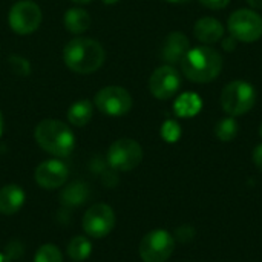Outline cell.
Returning <instances> with one entry per match:
<instances>
[{"instance_id": "24", "label": "cell", "mask_w": 262, "mask_h": 262, "mask_svg": "<svg viewBox=\"0 0 262 262\" xmlns=\"http://www.w3.org/2000/svg\"><path fill=\"white\" fill-rule=\"evenodd\" d=\"M9 61H11L12 71H14L15 74H18V75H28V74H29L31 68H29L28 60H25V58H21V57H18V55H12V57L9 58Z\"/></svg>"}, {"instance_id": "22", "label": "cell", "mask_w": 262, "mask_h": 262, "mask_svg": "<svg viewBox=\"0 0 262 262\" xmlns=\"http://www.w3.org/2000/svg\"><path fill=\"white\" fill-rule=\"evenodd\" d=\"M34 262H63V255L58 247L52 244H45L37 250Z\"/></svg>"}, {"instance_id": "3", "label": "cell", "mask_w": 262, "mask_h": 262, "mask_svg": "<svg viewBox=\"0 0 262 262\" xmlns=\"http://www.w3.org/2000/svg\"><path fill=\"white\" fill-rule=\"evenodd\" d=\"M37 144L54 157H68L75 147L72 130L58 120H43L34 132Z\"/></svg>"}, {"instance_id": "27", "label": "cell", "mask_w": 262, "mask_h": 262, "mask_svg": "<svg viewBox=\"0 0 262 262\" xmlns=\"http://www.w3.org/2000/svg\"><path fill=\"white\" fill-rule=\"evenodd\" d=\"M236 45H238V40L235 37H223V48L229 52L235 51L236 49Z\"/></svg>"}, {"instance_id": "30", "label": "cell", "mask_w": 262, "mask_h": 262, "mask_svg": "<svg viewBox=\"0 0 262 262\" xmlns=\"http://www.w3.org/2000/svg\"><path fill=\"white\" fill-rule=\"evenodd\" d=\"M0 262H11V259L6 256V255H3V253H0Z\"/></svg>"}, {"instance_id": "14", "label": "cell", "mask_w": 262, "mask_h": 262, "mask_svg": "<svg viewBox=\"0 0 262 262\" xmlns=\"http://www.w3.org/2000/svg\"><path fill=\"white\" fill-rule=\"evenodd\" d=\"M190 49V41L189 38L183 34V32H172L167 35L164 46H163V58L169 63H181V60L184 58V55L189 52Z\"/></svg>"}, {"instance_id": "4", "label": "cell", "mask_w": 262, "mask_h": 262, "mask_svg": "<svg viewBox=\"0 0 262 262\" xmlns=\"http://www.w3.org/2000/svg\"><path fill=\"white\" fill-rule=\"evenodd\" d=\"M256 103V91L255 88L243 80H235L229 83L221 92V106L224 112L230 117L246 115L253 109Z\"/></svg>"}, {"instance_id": "15", "label": "cell", "mask_w": 262, "mask_h": 262, "mask_svg": "<svg viewBox=\"0 0 262 262\" xmlns=\"http://www.w3.org/2000/svg\"><path fill=\"white\" fill-rule=\"evenodd\" d=\"M26 195L17 184H8L0 189V213L11 216L17 213L25 204Z\"/></svg>"}, {"instance_id": "13", "label": "cell", "mask_w": 262, "mask_h": 262, "mask_svg": "<svg viewBox=\"0 0 262 262\" xmlns=\"http://www.w3.org/2000/svg\"><path fill=\"white\" fill-rule=\"evenodd\" d=\"M193 34L198 41L204 45H213L223 40L224 26L215 17H203L193 26Z\"/></svg>"}, {"instance_id": "20", "label": "cell", "mask_w": 262, "mask_h": 262, "mask_svg": "<svg viewBox=\"0 0 262 262\" xmlns=\"http://www.w3.org/2000/svg\"><path fill=\"white\" fill-rule=\"evenodd\" d=\"M92 253V244L86 236H75L71 239L68 246V255L72 261H86Z\"/></svg>"}, {"instance_id": "17", "label": "cell", "mask_w": 262, "mask_h": 262, "mask_svg": "<svg viewBox=\"0 0 262 262\" xmlns=\"http://www.w3.org/2000/svg\"><path fill=\"white\" fill-rule=\"evenodd\" d=\"M203 107V101L198 94L195 92H186L180 95L173 104V111L181 118H190L195 117Z\"/></svg>"}, {"instance_id": "21", "label": "cell", "mask_w": 262, "mask_h": 262, "mask_svg": "<svg viewBox=\"0 0 262 262\" xmlns=\"http://www.w3.org/2000/svg\"><path fill=\"white\" fill-rule=\"evenodd\" d=\"M239 130V126L235 120V117H226L223 120H220L215 126V135L218 137V140L227 143L236 138Z\"/></svg>"}, {"instance_id": "31", "label": "cell", "mask_w": 262, "mask_h": 262, "mask_svg": "<svg viewBox=\"0 0 262 262\" xmlns=\"http://www.w3.org/2000/svg\"><path fill=\"white\" fill-rule=\"evenodd\" d=\"M72 2H75V3H80V5H86V3H91L92 0H72Z\"/></svg>"}, {"instance_id": "32", "label": "cell", "mask_w": 262, "mask_h": 262, "mask_svg": "<svg viewBox=\"0 0 262 262\" xmlns=\"http://www.w3.org/2000/svg\"><path fill=\"white\" fill-rule=\"evenodd\" d=\"M2 132H3V115L0 112V137H2Z\"/></svg>"}, {"instance_id": "23", "label": "cell", "mask_w": 262, "mask_h": 262, "mask_svg": "<svg viewBox=\"0 0 262 262\" xmlns=\"http://www.w3.org/2000/svg\"><path fill=\"white\" fill-rule=\"evenodd\" d=\"M161 137H163V140H166L167 143H175V141H178L180 137H181V127H180V124L175 123V121H172V120L166 121V123L163 124V127H161Z\"/></svg>"}, {"instance_id": "8", "label": "cell", "mask_w": 262, "mask_h": 262, "mask_svg": "<svg viewBox=\"0 0 262 262\" xmlns=\"http://www.w3.org/2000/svg\"><path fill=\"white\" fill-rule=\"evenodd\" d=\"M83 230L88 236L95 238V239H101L104 236H107L114 227H115V213L114 209L107 204L98 203V204H92L81 221Z\"/></svg>"}, {"instance_id": "9", "label": "cell", "mask_w": 262, "mask_h": 262, "mask_svg": "<svg viewBox=\"0 0 262 262\" xmlns=\"http://www.w3.org/2000/svg\"><path fill=\"white\" fill-rule=\"evenodd\" d=\"M9 26L20 35L32 34L41 23V11L32 0H18L12 5L8 15Z\"/></svg>"}, {"instance_id": "7", "label": "cell", "mask_w": 262, "mask_h": 262, "mask_svg": "<svg viewBox=\"0 0 262 262\" xmlns=\"http://www.w3.org/2000/svg\"><path fill=\"white\" fill-rule=\"evenodd\" d=\"M138 250L144 262H166L175 250V238L166 230H152L141 239Z\"/></svg>"}, {"instance_id": "5", "label": "cell", "mask_w": 262, "mask_h": 262, "mask_svg": "<svg viewBox=\"0 0 262 262\" xmlns=\"http://www.w3.org/2000/svg\"><path fill=\"white\" fill-rule=\"evenodd\" d=\"M143 161V149L138 141L130 138H120L111 144L107 150V163L112 169L129 172Z\"/></svg>"}, {"instance_id": "26", "label": "cell", "mask_w": 262, "mask_h": 262, "mask_svg": "<svg viewBox=\"0 0 262 262\" xmlns=\"http://www.w3.org/2000/svg\"><path fill=\"white\" fill-rule=\"evenodd\" d=\"M200 3L209 9H224L230 3V0H200Z\"/></svg>"}, {"instance_id": "25", "label": "cell", "mask_w": 262, "mask_h": 262, "mask_svg": "<svg viewBox=\"0 0 262 262\" xmlns=\"http://www.w3.org/2000/svg\"><path fill=\"white\" fill-rule=\"evenodd\" d=\"M195 238V229L192 226H181L177 230V239H180L181 243H189Z\"/></svg>"}, {"instance_id": "18", "label": "cell", "mask_w": 262, "mask_h": 262, "mask_svg": "<svg viewBox=\"0 0 262 262\" xmlns=\"http://www.w3.org/2000/svg\"><path fill=\"white\" fill-rule=\"evenodd\" d=\"M91 25L89 14L81 8H72L64 14V26L72 34L84 32Z\"/></svg>"}, {"instance_id": "6", "label": "cell", "mask_w": 262, "mask_h": 262, "mask_svg": "<svg viewBox=\"0 0 262 262\" xmlns=\"http://www.w3.org/2000/svg\"><path fill=\"white\" fill-rule=\"evenodd\" d=\"M230 35L243 43H253L262 37V17L252 9H238L229 17Z\"/></svg>"}, {"instance_id": "33", "label": "cell", "mask_w": 262, "mask_h": 262, "mask_svg": "<svg viewBox=\"0 0 262 262\" xmlns=\"http://www.w3.org/2000/svg\"><path fill=\"white\" fill-rule=\"evenodd\" d=\"M103 3H106V5H114V3H117L118 0H101Z\"/></svg>"}, {"instance_id": "11", "label": "cell", "mask_w": 262, "mask_h": 262, "mask_svg": "<svg viewBox=\"0 0 262 262\" xmlns=\"http://www.w3.org/2000/svg\"><path fill=\"white\" fill-rule=\"evenodd\" d=\"M181 86V77L173 66H161L154 71L149 78V89L158 100L172 98Z\"/></svg>"}, {"instance_id": "34", "label": "cell", "mask_w": 262, "mask_h": 262, "mask_svg": "<svg viewBox=\"0 0 262 262\" xmlns=\"http://www.w3.org/2000/svg\"><path fill=\"white\" fill-rule=\"evenodd\" d=\"M167 2H170V3H187L189 0H167Z\"/></svg>"}, {"instance_id": "2", "label": "cell", "mask_w": 262, "mask_h": 262, "mask_svg": "<svg viewBox=\"0 0 262 262\" xmlns=\"http://www.w3.org/2000/svg\"><path fill=\"white\" fill-rule=\"evenodd\" d=\"M104 49L103 46L84 37L72 38L63 49V60L66 66L77 74H92L101 68L104 63Z\"/></svg>"}, {"instance_id": "35", "label": "cell", "mask_w": 262, "mask_h": 262, "mask_svg": "<svg viewBox=\"0 0 262 262\" xmlns=\"http://www.w3.org/2000/svg\"><path fill=\"white\" fill-rule=\"evenodd\" d=\"M259 135H261V138H262V123H261V126H259Z\"/></svg>"}, {"instance_id": "10", "label": "cell", "mask_w": 262, "mask_h": 262, "mask_svg": "<svg viewBox=\"0 0 262 262\" xmlns=\"http://www.w3.org/2000/svg\"><path fill=\"white\" fill-rule=\"evenodd\" d=\"M95 104L106 115L121 117L132 109V97L124 88L107 86L95 95Z\"/></svg>"}, {"instance_id": "28", "label": "cell", "mask_w": 262, "mask_h": 262, "mask_svg": "<svg viewBox=\"0 0 262 262\" xmlns=\"http://www.w3.org/2000/svg\"><path fill=\"white\" fill-rule=\"evenodd\" d=\"M253 163L262 172V144H258L253 150Z\"/></svg>"}, {"instance_id": "19", "label": "cell", "mask_w": 262, "mask_h": 262, "mask_svg": "<svg viewBox=\"0 0 262 262\" xmlns=\"http://www.w3.org/2000/svg\"><path fill=\"white\" fill-rule=\"evenodd\" d=\"M92 104L91 101L88 100H80L77 103H74L69 111H68V120L71 124L77 126V127H81V126H86L91 118H92Z\"/></svg>"}, {"instance_id": "16", "label": "cell", "mask_w": 262, "mask_h": 262, "mask_svg": "<svg viewBox=\"0 0 262 262\" xmlns=\"http://www.w3.org/2000/svg\"><path fill=\"white\" fill-rule=\"evenodd\" d=\"M89 198V187L81 181L71 183L60 195V201L66 207H80Z\"/></svg>"}, {"instance_id": "29", "label": "cell", "mask_w": 262, "mask_h": 262, "mask_svg": "<svg viewBox=\"0 0 262 262\" xmlns=\"http://www.w3.org/2000/svg\"><path fill=\"white\" fill-rule=\"evenodd\" d=\"M247 3L252 6V8H256V9H262V0H247Z\"/></svg>"}, {"instance_id": "1", "label": "cell", "mask_w": 262, "mask_h": 262, "mask_svg": "<svg viewBox=\"0 0 262 262\" xmlns=\"http://www.w3.org/2000/svg\"><path fill=\"white\" fill-rule=\"evenodd\" d=\"M181 69L186 78L193 83H210L223 71V57L210 46H196L184 55Z\"/></svg>"}, {"instance_id": "12", "label": "cell", "mask_w": 262, "mask_h": 262, "mask_svg": "<svg viewBox=\"0 0 262 262\" xmlns=\"http://www.w3.org/2000/svg\"><path fill=\"white\" fill-rule=\"evenodd\" d=\"M68 177H69V170L66 164L58 160L43 161L41 164L37 166L34 172L35 183L46 190H54L61 187L68 181Z\"/></svg>"}]
</instances>
